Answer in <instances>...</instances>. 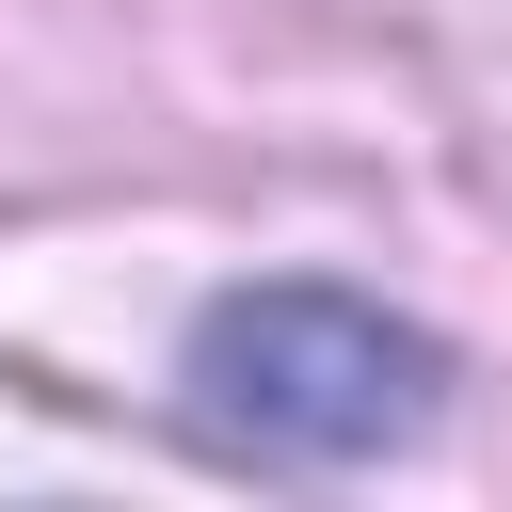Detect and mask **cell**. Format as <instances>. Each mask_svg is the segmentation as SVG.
<instances>
[{
	"instance_id": "cell-1",
	"label": "cell",
	"mask_w": 512,
	"mask_h": 512,
	"mask_svg": "<svg viewBox=\"0 0 512 512\" xmlns=\"http://www.w3.org/2000/svg\"><path fill=\"white\" fill-rule=\"evenodd\" d=\"M192 400H208V432H240V448L352 464V448H384V432L432 416V352H416L384 304H352V288H240V304H208V336H192Z\"/></svg>"
}]
</instances>
